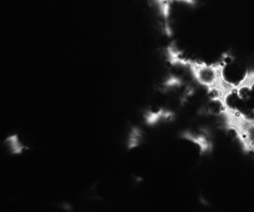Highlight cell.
Instances as JSON below:
<instances>
[{
    "label": "cell",
    "instance_id": "1",
    "mask_svg": "<svg viewBox=\"0 0 254 212\" xmlns=\"http://www.w3.org/2000/svg\"><path fill=\"white\" fill-rule=\"evenodd\" d=\"M194 79L207 89L219 88L222 83L221 65H208L187 59Z\"/></svg>",
    "mask_w": 254,
    "mask_h": 212
},
{
    "label": "cell",
    "instance_id": "2",
    "mask_svg": "<svg viewBox=\"0 0 254 212\" xmlns=\"http://www.w3.org/2000/svg\"><path fill=\"white\" fill-rule=\"evenodd\" d=\"M1 146L5 153L10 156H20L32 147L25 142L20 132L17 130L8 133L1 142Z\"/></svg>",
    "mask_w": 254,
    "mask_h": 212
},
{
    "label": "cell",
    "instance_id": "3",
    "mask_svg": "<svg viewBox=\"0 0 254 212\" xmlns=\"http://www.w3.org/2000/svg\"><path fill=\"white\" fill-rule=\"evenodd\" d=\"M142 137V132L138 128H133L128 138V145L129 148L135 147L140 143Z\"/></svg>",
    "mask_w": 254,
    "mask_h": 212
}]
</instances>
